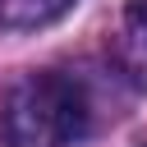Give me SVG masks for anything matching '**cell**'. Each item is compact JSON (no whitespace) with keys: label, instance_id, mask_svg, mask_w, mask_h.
<instances>
[{"label":"cell","instance_id":"cell-2","mask_svg":"<svg viewBox=\"0 0 147 147\" xmlns=\"http://www.w3.org/2000/svg\"><path fill=\"white\" fill-rule=\"evenodd\" d=\"M110 60L124 74V83L147 92V0H133L119 14V23L110 32Z\"/></svg>","mask_w":147,"mask_h":147},{"label":"cell","instance_id":"cell-1","mask_svg":"<svg viewBox=\"0 0 147 147\" xmlns=\"http://www.w3.org/2000/svg\"><path fill=\"white\" fill-rule=\"evenodd\" d=\"M92 129L87 87L69 74H23L0 101V138L9 147H74Z\"/></svg>","mask_w":147,"mask_h":147},{"label":"cell","instance_id":"cell-3","mask_svg":"<svg viewBox=\"0 0 147 147\" xmlns=\"http://www.w3.org/2000/svg\"><path fill=\"white\" fill-rule=\"evenodd\" d=\"M69 5L74 0H0V28H41Z\"/></svg>","mask_w":147,"mask_h":147}]
</instances>
